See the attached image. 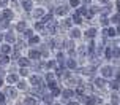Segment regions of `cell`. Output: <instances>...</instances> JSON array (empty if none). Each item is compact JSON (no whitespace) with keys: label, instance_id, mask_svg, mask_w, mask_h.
I'll return each mask as SVG.
<instances>
[{"label":"cell","instance_id":"7402d4cb","mask_svg":"<svg viewBox=\"0 0 120 105\" xmlns=\"http://www.w3.org/2000/svg\"><path fill=\"white\" fill-rule=\"evenodd\" d=\"M70 105H78V104H74V102H71V104H70Z\"/></svg>","mask_w":120,"mask_h":105},{"label":"cell","instance_id":"9c48e42d","mask_svg":"<svg viewBox=\"0 0 120 105\" xmlns=\"http://www.w3.org/2000/svg\"><path fill=\"white\" fill-rule=\"evenodd\" d=\"M6 40H8L10 43H13V42H14V35H13V34H8V35H6Z\"/></svg>","mask_w":120,"mask_h":105},{"label":"cell","instance_id":"ffe728a7","mask_svg":"<svg viewBox=\"0 0 120 105\" xmlns=\"http://www.w3.org/2000/svg\"><path fill=\"white\" fill-rule=\"evenodd\" d=\"M0 5H2V6H6V0H0Z\"/></svg>","mask_w":120,"mask_h":105},{"label":"cell","instance_id":"277c9868","mask_svg":"<svg viewBox=\"0 0 120 105\" xmlns=\"http://www.w3.org/2000/svg\"><path fill=\"white\" fill-rule=\"evenodd\" d=\"M111 72H112V70H111V67H104V68H103V75H104V76H109V75H111Z\"/></svg>","mask_w":120,"mask_h":105},{"label":"cell","instance_id":"5b68a950","mask_svg":"<svg viewBox=\"0 0 120 105\" xmlns=\"http://www.w3.org/2000/svg\"><path fill=\"white\" fill-rule=\"evenodd\" d=\"M22 6H24L25 10H30V6H32L30 5V0H24V2H22Z\"/></svg>","mask_w":120,"mask_h":105},{"label":"cell","instance_id":"8992f818","mask_svg":"<svg viewBox=\"0 0 120 105\" xmlns=\"http://www.w3.org/2000/svg\"><path fill=\"white\" fill-rule=\"evenodd\" d=\"M30 57L32 59H36V57H40V53L38 51H30Z\"/></svg>","mask_w":120,"mask_h":105},{"label":"cell","instance_id":"603a6c76","mask_svg":"<svg viewBox=\"0 0 120 105\" xmlns=\"http://www.w3.org/2000/svg\"><path fill=\"white\" fill-rule=\"evenodd\" d=\"M0 86H2V80H0Z\"/></svg>","mask_w":120,"mask_h":105},{"label":"cell","instance_id":"5bb4252c","mask_svg":"<svg viewBox=\"0 0 120 105\" xmlns=\"http://www.w3.org/2000/svg\"><path fill=\"white\" fill-rule=\"evenodd\" d=\"M38 42H40V38H38V37H32V38H30V43H38Z\"/></svg>","mask_w":120,"mask_h":105},{"label":"cell","instance_id":"6da1fadb","mask_svg":"<svg viewBox=\"0 0 120 105\" xmlns=\"http://www.w3.org/2000/svg\"><path fill=\"white\" fill-rule=\"evenodd\" d=\"M95 34H96V30H95V29H89V30L85 32V37L93 38V37H95Z\"/></svg>","mask_w":120,"mask_h":105},{"label":"cell","instance_id":"7a4b0ae2","mask_svg":"<svg viewBox=\"0 0 120 105\" xmlns=\"http://www.w3.org/2000/svg\"><path fill=\"white\" fill-rule=\"evenodd\" d=\"M43 14H44V11H43L41 8L35 10V18H43Z\"/></svg>","mask_w":120,"mask_h":105},{"label":"cell","instance_id":"2e32d148","mask_svg":"<svg viewBox=\"0 0 120 105\" xmlns=\"http://www.w3.org/2000/svg\"><path fill=\"white\" fill-rule=\"evenodd\" d=\"M96 84H98V86H103V84H104V80H96Z\"/></svg>","mask_w":120,"mask_h":105},{"label":"cell","instance_id":"4fadbf2b","mask_svg":"<svg viewBox=\"0 0 120 105\" xmlns=\"http://www.w3.org/2000/svg\"><path fill=\"white\" fill-rule=\"evenodd\" d=\"M108 34L111 35V37H114L115 34H117V30H115V29H109V30H108Z\"/></svg>","mask_w":120,"mask_h":105},{"label":"cell","instance_id":"30bf717a","mask_svg":"<svg viewBox=\"0 0 120 105\" xmlns=\"http://www.w3.org/2000/svg\"><path fill=\"white\" fill-rule=\"evenodd\" d=\"M19 64H21V65H24V67H27V65H29V61H27V59H21Z\"/></svg>","mask_w":120,"mask_h":105},{"label":"cell","instance_id":"3957f363","mask_svg":"<svg viewBox=\"0 0 120 105\" xmlns=\"http://www.w3.org/2000/svg\"><path fill=\"white\" fill-rule=\"evenodd\" d=\"M111 21H112V22H115V24H119V22H120V14H119V13H117V14H114V16L111 18Z\"/></svg>","mask_w":120,"mask_h":105},{"label":"cell","instance_id":"7c38bea8","mask_svg":"<svg viewBox=\"0 0 120 105\" xmlns=\"http://www.w3.org/2000/svg\"><path fill=\"white\" fill-rule=\"evenodd\" d=\"M70 5H71V6H78L79 5V0H70Z\"/></svg>","mask_w":120,"mask_h":105},{"label":"cell","instance_id":"e0dca14e","mask_svg":"<svg viewBox=\"0 0 120 105\" xmlns=\"http://www.w3.org/2000/svg\"><path fill=\"white\" fill-rule=\"evenodd\" d=\"M114 56H115V57H117V56H120V50H117V48H115V50H114Z\"/></svg>","mask_w":120,"mask_h":105},{"label":"cell","instance_id":"8fae6325","mask_svg":"<svg viewBox=\"0 0 120 105\" xmlns=\"http://www.w3.org/2000/svg\"><path fill=\"white\" fill-rule=\"evenodd\" d=\"M68 67H70V68H74V67H76V62L73 61V59H71V61H68Z\"/></svg>","mask_w":120,"mask_h":105},{"label":"cell","instance_id":"9a60e30c","mask_svg":"<svg viewBox=\"0 0 120 105\" xmlns=\"http://www.w3.org/2000/svg\"><path fill=\"white\" fill-rule=\"evenodd\" d=\"M32 83H33V84L40 83V78H38V76H33V78H32Z\"/></svg>","mask_w":120,"mask_h":105},{"label":"cell","instance_id":"ac0fdd59","mask_svg":"<svg viewBox=\"0 0 120 105\" xmlns=\"http://www.w3.org/2000/svg\"><path fill=\"white\" fill-rule=\"evenodd\" d=\"M2 51H3V53H8L10 48H8V46H2Z\"/></svg>","mask_w":120,"mask_h":105},{"label":"cell","instance_id":"44dd1931","mask_svg":"<svg viewBox=\"0 0 120 105\" xmlns=\"http://www.w3.org/2000/svg\"><path fill=\"white\" fill-rule=\"evenodd\" d=\"M117 34H120V25H119V27H117Z\"/></svg>","mask_w":120,"mask_h":105},{"label":"cell","instance_id":"ba28073f","mask_svg":"<svg viewBox=\"0 0 120 105\" xmlns=\"http://www.w3.org/2000/svg\"><path fill=\"white\" fill-rule=\"evenodd\" d=\"M71 35H73V37H74V38H78L79 35H81V32H79L78 29H74V30H71Z\"/></svg>","mask_w":120,"mask_h":105},{"label":"cell","instance_id":"d6986e66","mask_svg":"<svg viewBox=\"0 0 120 105\" xmlns=\"http://www.w3.org/2000/svg\"><path fill=\"white\" fill-rule=\"evenodd\" d=\"M115 6H117V11H119V14H120V0L115 3Z\"/></svg>","mask_w":120,"mask_h":105},{"label":"cell","instance_id":"52a82bcc","mask_svg":"<svg viewBox=\"0 0 120 105\" xmlns=\"http://www.w3.org/2000/svg\"><path fill=\"white\" fill-rule=\"evenodd\" d=\"M8 81H10V83H16V81H18V76H16V75H10V76H8Z\"/></svg>","mask_w":120,"mask_h":105}]
</instances>
